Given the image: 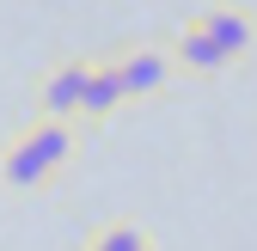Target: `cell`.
I'll return each mask as SVG.
<instances>
[{
    "instance_id": "6da1fadb",
    "label": "cell",
    "mask_w": 257,
    "mask_h": 251,
    "mask_svg": "<svg viewBox=\"0 0 257 251\" xmlns=\"http://www.w3.org/2000/svg\"><path fill=\"white\" fill-rule=\"evenodd\" d=\"M80 153V129L74 122H25L19 135H7V147H0V190H43V184L55 172H68Z\"/></svg>"
},
{
    "instance_id": "7a4b0ae2",
    "label": "cell",
    "mask_w": 257,
    "mask_h": 251,
    "mask_svg": "<svg viewBox=\"0 0 257 251\" xmlns=\"http://www.w3.org/2000/svg\"><path fill=\"white\" fill-rule=\"evenodd\" d=\"M86 68H92V55H61V61L43 68V80H37V116H43V122H74V129H80Z\"/></svg>"
},
{
    "instance_id": "3957f363",
    "label": "cell",
    "mask_w": 257,
    "mask_h": 251,
    "mask_svg": "<svg viewBox=\"0 0 257 251\" xmlns=\"http://www.w3.org/2000/svg\"><path fill=\"white\" fill-rule=\"evenodd\" d=\"M110 61H116V80H122V98L128 104H147V98H159V92L172 86V55H166V43H128Z\"/></svg>"
},
{
    "instance_id": "277c9868",
    "label": "cell",
    "mask_w": 257,
    "mask_h": 251,
    "mask_svg": "<svg viewBox=\"0 0 257 251\" xmlns=\"http://www.w3.org/2000/svg\"><path fill=\"white\" fill-rule=\"evenodd\" d=\"M196 25L208 31V43L227 61H245L257 49V19H251V7H239V0H214L208 13H196Z\"/></svg>"
},
{
    "instance_id": "5b68a950",
    "label": "cell",
    "mask_w": 257,
    "mask_h": 251,
    "mask_svg": "<svg viewBox=\"0 0 257 251\" xmlns=\"http://www.w3.org/2000/svg\"><path fill=\"white\" fill-rule=\"evenodd\" d=\"M166 55H172V74H190V80H214V74L233 68V61L208 43V31H202L196 19H184L172 37H166Z\"/></svg>"
},
{
    "instance_id": "8992f818",
    "label": "cell",
    "mask_w": 257,
    "mask_h": 251,
    "mask_svg": "<svg viewBox=\"0 0 257 251\" xmlns=\"http://www.w3.org/2000/svg\"><path fill=\"white\" fill-rule=\"evenodd\" d=\"M122 80H116V61L110 55H92V68H86V92H80V122L86 129H98V122H110L122 110Z\"/></svg>"
},
{
    "instance_id": "52a82bcc",
    "label": "cell",
    "mask_w": 257,
    "mask_h": 251,
    "mask_svg": "<svg viewBox=\"0 0 257 251\" xmlns=\"http://www.w3.org/2000/svg\"><path fill=\"white\" fill-rule=\"evenodd\" d=\"M153 239H147V227H135V221H110L104 233H92V245L86 251H147Z\"/></svg>"
},
{
    "instance_id": "ba28073f",
    "label": "cell",
    "mask_w": 257,
    "mask_h": 251,
    "mask_svg": "<svg viewBox=\"0 0 257 251\" xmlns=\"http://www.w3.org/2000/svg\"><path fill=\"white\" fill-rule=\"evenodd\" d=\"M147 251H153V245H147Z\"/></svg>"
}]
</instances>
